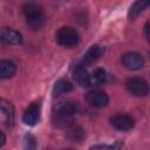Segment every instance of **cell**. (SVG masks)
Instances as JSON below:
<instances>
[{"label": "cell", "instance_id": "ba28073f", "mask_svg": "<svg viewBox=\"0 0 150 150\" xmlns=\"http://www.w3.org/2000/svg\"><path fill=\"white\" fill-rule=\"evenodd\" d=\"M40 114H41V103L40 102H33L25 110L23 116H22V121L27 125H35L40 120Z\"/></svg>", "mask_w": 150, "mask_h": 150}, {"label": "cell", "instance_id": "2e32d148", "mask_svg": "<svg viewBox=\"0 0 150 150\" xmlns=\"http://www.w3.org/2000/svg\"><path fill=\"white\" fill-rule=\"evenodd\" d=\"M73 89V84L66 80V79H60L55 82L54 88H53V95L54 96H60L63 94H67L69 91H71Z\"/></svg>", "mask_w": 150, "mask_h": 150}, {"label": "cell", "instance_id": "5b68a950", "mask_svg": "<svg viewBox=\"0 0 150 150\" xmlns=\"http://www.w3.org/2000/svg\"><path fill=\"white\" fill-rule=\"evenodd\" d=\"M110 124L114 129L120 130V131H128L134 128L135 125V120L131 115L128 114H116L110 118Z\"/></svg>", "mask_w": 150, "mask_h": 150}, {"label": "cell", "instance_id": "4fadbf2b", "mask_svg": "<svg viewBox=\"0 0 150 150\" xmlns=\"http://www.w3.org/2000/svg\"><path fill=\"white\" fill-rule=\"evenodd\" d=\"M103 53V49L102 47H100L98 45H93L88 50L87 53L83 55L82 57V64L86 66V64H91L93 62H95Z\"/></svg>", "mask_w": 150, "mask_h": 150}, {"label": "cell", "instance_id": "30bf717a", "mask_svg": "<svg viewBox=\"0 0 150 150\" xmlns=\"http://www.w3.org/2000/svg\"><path fill=\"white\" fill-rule=\"evenodd\" d=\"M73 77H74L75 82L81 87H89L91 84V76L89 75V73L87 71V69L84 68V66L82 63L77 64L74 68Z\"/></svg>", "mask_w": 150, "mask_h": 150}, {"label": "cell", "instance_id": "277c9868", "mask_svg": "<svg viewBox=\"0 0 150 150\" xmlns=\"http://www.w3.org/2000/svg\"><path fill=\"white\" fill-rule=\"evenodd\" d=\"M125 88L131 95L137 96V97L146 96L149 94V90H150L149 83L143 77H138V76L129 79L125 82Z\"/></svg>", "mask_w": 150, "mask_h": 150}, {"label": "cell", "instance_id": "3957f363", "mask_svg": "<svg viewBox=\"0 0 150 150\" xmlns=\"http://www.w3.org/2000/svg\"><path fill=\"white\" fill-rule=\"evenodd\" d=\"M55 39H56V42L60 46L67 47V48H71V47L76 46L79 43L80 35H79L77 30L71 28V27H61L56 32Z\"/></svg>", "mask_w": 150, "mask_h": 150}, {"label": "cell", "instance_id": "5bb4252c", "mask_svg": "<svg viewBox=\"0 0 150 150\" xmlns=\"http://www.w3.org/2000/svg\"><path fill=\"white\" fill-rule=\"evenodd\" d=\"M150 7V0H136L129 8L128 16L130 19H135L137 15H139L143 11Z\"/></svg>", "mask_w": 150, "mask_h": 150}, {"label": "cell", "instance_id": "7c38bea8", "mask_svg": "<svg viewBox=\"0 0 150 150\" xmlns=\"http://www.w3.org/2000/svg\"><path fill=\"white\" fill-rule=\"evenodd\" d=\"M66 136L70 142L74 143H81L84 139V130L80 125H74L70 124L69 127L66 128Z\"/></svg>", "mask_w": 150, "mask_h": 150}, {"label": "cell", "instance_id": "9a60e30c", "mask_svg": "<svg viewBox=\"0 0 150 150\" xmlns=\"http://www.w3.org/2000/svg\"><path fill=\"white\" fill-rule=\"evenodd\" d=\"M15 70H16V67L14 62L9 60H2L0 62V77L2 80L12 77L15 74Z\"/></svg>", "mask_w": 150, "mask_h": 150}, {"label": "cell", "instance_id": "9c48e42d", "mask_svg": "<svg viewBox=\"0 0 150 150\" xmlns=\"http://www.w3.org/2000/svg\"><path fill=\"white\" fill-rule=\"evenodd\" d=\"M0 117L1 122L6 127H12L14 122V108L11 102L6 100H1L0 103Z\"/></svg>", "mask_w": 150, "mask_h": 150}, {"label": "cell", "instance_id": "8fae6325", "mask_svg": "<svg viewBox=\"0 0 150 150\" xmlns=\"http://www.w3.org/2000/svg\"><path fill=\"white\" fill-rule=\"evenodd\" d=\"M1 40L7 45H19L22 41V36L19 32L4 27L1 29Z\"/></svg>", "mask_w": 150, "mask_h": 150}, {"label": "cell", "instance_id": "7a4b0ae2", "mask_svg": "<svg viewBox=\"0 0 150 150\" xmlns=\"http://www.w3.org/2000/svg\"><path fill=\"white\" fill-rule=\"evenodd\" d=\"M23 14L26 18V23L33 30H38L45 23V13L42 8L35 4H27L23 7Z\"/></svg>", "mask_w": 150, "mask_h": 150}, {"label": "cell", "instance_id": "ac0fdd59", "mask_svg": "<svg viewBox=\"0 0 150 150\" xmlns=\"http://www.w3.org/2000/svg\"><path fill=\"white\" fill-rule=\"evenodd\" d=\"M144 35H145L146 40L150 42V21H148L144 25Z\"/></svg>", "mask_w": 150, "mask_h": 150}, {"label": "cell", "instance_id": "d6986e66", "mask_svg": "<svg viewBox=\"0 0 150 150\" xmlns=\"http://www.w3.org/2000/svg\"><path fill=\"white\" fill-rule=\"evenodd\" d=\"M5 141H6V138H5V135H4V132H1V141H0V146H2V145L5 144Z\"/></svg>", "mask_w": 150, "mask_h": 150}, {"label": "cell", "instance_id": "6da1fadb", "mask_svg": "<svg viewBox=\"0 0 150 150\" xmlns=\"http://www.w3.org/2000/svg\"><path fill=\"white\" fill-rule=\"evenodd\" d=\"M79 111V103L75 101H62L57 103L52 112V122L57 128H67L71 124L74 115Z\"/></svg>", "mask_w": 150, "mask_h": 150}, {"label": "cell", "instance_id": "8992f818", "mask_svg": "<svg viewBox=\"0 0 150 150\" xmlns=\"http://www.w3.org/2000/svg\"><path fill=\"white\" fill-rule=\"evenodd\" d=\"M122 64L129 70H138L144 66V57L136 52H128L121 56Z\"/></svg>", "mask_w": 150, "mask_h": 150}, {"label": "cell", "instance_id": "52a82bcc", "mask_svg": "<svg viewBox=\"0 0 150 150\" xmlns=\"http://www.w3.org/2000/svg\"><path fill=\"white\" fill-rule=\"evenodd\" d=\"M86 100L90 105L95 108H102L108 104L109 97L105 94V91L100 90V89H94L86 94Z\"/></svg>", "mask_w": 150, "mask_h": 150}, {"label": "cell", "instance_id": "e0dca14e", "mask_svg": "<svg viewBox=\"0 0 150 150\" xmlns=\"http://www.w3.org/2000/svg\"><path fill=\"white\" fill-rule=\"evenodd\" d=\"M91 76V83H95V84H102L104 81H105V71L102 69V68H97L93 71V74L90 75Z\"/></svg>", "mask_w": 150, "mask_h": 150}]
</instances>
